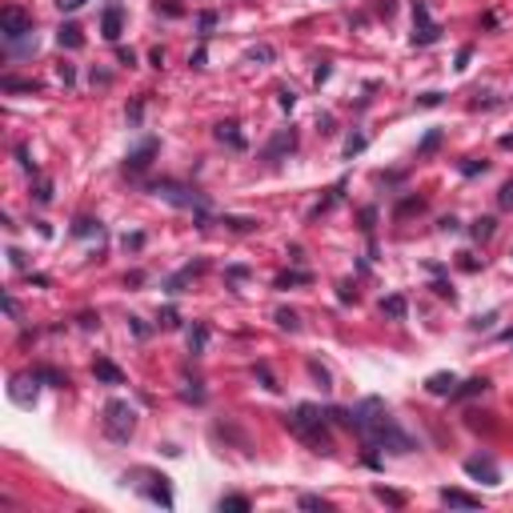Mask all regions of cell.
<instances>
[{
	"mask_svg": "<svg viewBox=\"0 0 513 513\" xmlns=\"http://www.w3.org/2000/svg\"><path fill=\"white\" fill-rule=\"evenodd\" d=\"M353 429L369 441V449H393V453H409L413 449V437L405 429H397V421L389 417V409L377 397L361 401L353 409Z\"/></svg>",
	"mask_w": 513,
	"mask_h": 513,
	"instance_id": "1",
	"label": "cell"
},
{
	"mask_svg": "<svg viewBox=\"0 0 513 513\" xmlns=\"http://www.w3.org/2000/svg\"><path fill=\"white\" fill-rule=\"evenodd\" d=\"M289 429H293L297 437H305L317 453H329V449H333V445H329V433H325V417H321L317 405H297L293 417H289Z\"/></svg>",
	"mask_w": 513,
	"mask_h": 513,
	"instance_id": "2",
	"label": "cell"
},
{
	"mask_svg": "<svg viewBox=\"0 0 513 513\" xmlns=\"http://www.w3.org/2000/svg\"><path fill=\"white\" fill-rule=\"evenodd\" d=\"M133 429H137V409L129 401H120V397L105 401V437L117 445H129Z\"/></svg>",
	"mask_w": 513,
	"mask_h": 513,
	"instance_id": "3",
	"label": "cell"
},
{
	"mask_svg": "<svg viewBox=\"0 0 513 513\" xmlns=\"http://www.w3.org/2000/svg\"><path fill=\"white\" fill-rule=\"evenodd\" d=\"M0 32H4V41L8 45H17V41H36L32 36V17L17 8V4H8L4 12H0Z\"/></svg>",
	"mask_w": 513,
	"mask_h": 513,
	"instance_id": "4",
	"label": "cell"
},
{
	"mask_svg": "<svg viewBox=\"0 0 513 513\" xmlns=\"http://www.w3.org/2000/svg\"><path fill=\"white\" fill-rule=\"evenodd\" d=\"M441 41V24L429 17V4L425 0H413V45H437Z\"/></svg>",
	"mask_w": 513,
	"mask_h": 513,
	"instance_id": "5",
	"label": "cell"
},
{
	"mask_svg": "<svg viewBox=\"0 0 513 513\" xmlns=\"http://www.w3.org/2000/svg\"><path fill=\"white\" fill-rule=\"evenodd\" d=\"M153 193L164 197V201H173V205H181V209H205V201H201L197 193H188L185 185H177V181H157Z\"/></svg>",
	"mask_w": 513,
	"mask_h": 513,
	"instance_id": "6",
	"label": "cell"
},
{
	"mask_svg": "<svg viewBox=\"0 0 513 513\" xmlns=\"http://www.w3.org/2000/svg\"><path fill=\"white\" fill-rule=\"evenodd\" d=\"M466 473L477 477V481H485V485H501V469L493 466V457H469Z\"/></svg>",
	"mask_w": 513,
	"mask_h": 513,
	"instance_id": "7",
	"label": "cell"
},
{
	"mask_svg": "<svg viewBox=\"0 0 513 513\" xmlns=\"http://www.w3.org/2000/svg\"><path fill=\"white\" fill-rule=\"evenodd\" d=\"M36 377H41V373H36ZM36 377H32V373L12 377V389H8V397H12L17 405H24V409H28V405L36 401Z\"/></svg>",
	"mask_w": 513,
	"mask_h": 513,
	"instance_id": "8",
	"label": "cell"
},
{
	"mask_svg": "<svg viewBox=\"0 0 513 513\" xmlns=\"http://www.w3.org/2000/svg\"><path fill=\"white\" fill-rule=\"evenodd\" d=\"M120 28H124V12H120V4L105 8V21H100V32H105V41H120Z\"/></svg>",
	"mask_w": 513,
	"mask_h": 513,
	"instance_id": "9",
	"label": "cell"
},
{
	"mask_svg": "<svg viewBox=\"0 0 513 513\" xmlns=\"http://www.w3.org/2000/svg\"><path fill=\"white\" fill-rule=\"evenodd\" d=\"M153 153H157V140H144L137 153H129V173H144L149 161H153Z\"/></svg>",
	"mask_w": 513,
	"mask_h": 513,
	"instance_id": "10",
	"label": "cell"
},
{
	"mask_svg": "<svg viewBox=\"0 0 513 513\" xmlns=\"http://www.w3.org/2000/svg\"><path fill=\"white\" fill-rule=\"evenodd\" d=\"M437 497H441V505H453V510H477V505H481L477 497H469V493H461V490H441Z\"/></svg>",
	"mask_w": 513,
	"mask_h": 513,
	"instance_id": "11",
	"label": "cell"
},
{
	"mask_svg": "<svg viewBox=\"0 0 513 513\" xmlns=\"http://www.w3.org/2000/svg\"><path fill=\"white\" fill-rule=\"evenodd\" d=\"M285 149H289V153L297 149V133H281V137L273 140L269 149H265V161H277V157H281V153H285Z\"/></svg>",
	"mask_w": 513,
	"mask_h": 513,
	"instance_id": "12",
	"label": "cell"
},
{
	"mask_svg": "<svg viewBox=\"0 0 513 513\" xmlns=\"http://www.w3.org/2000/svg\"><path fill=\"white\" fill-rule=\"evenodd\" d=\"M425 389H429V393H449V397H453V389H457V377H453V373H433L429 381H425Z\"/></svg>",
	"mask_w": 513,
	"mask_h": 513,
	"instance_id": "13",
	"label": "cell"
},
{
	"mask_svg": "<svg viewBox=\"0 0 513 513\" xmlns=\"http://www.w3.org/2000/svg\"><path fill=\"white\" fill-rule=\"evenodd\" d=\"M56 45H61V48H80V45H85V36H80V28H76V24H61Z\"/></svg>",
	"mask_w": 513,
	"mask_h": 513,
	"instance_id": "14",
	"label": "cell"
},
{
	"mask_svg": "<svg viewBox=\"0 0 513 513\" xmlns=\"http://www.w3.org/2000/svg\"><path fill=\"white\" fill-rule=\"evenodd\" d=\"M93 373L100 377V381H109V385H120V381H124V373H120L117 365H109V361H105V357H96Z\"/></svg>",
	"mask_w": 513,
	"mask_h": 513,
	"instance_id": "15",
	"label": "cell"
},
{
	"mask_svg": "<svg viewBox=\"0 0 513 513\" xmlns=\"http://www.w3.org/2000/svg\"><path fill=\"white\" fill-rule=\"evenodd\" d=\"M217 140H229L233 149H245V137L237 133V124H233V120H225V124H217Z\"/></svg>",
	"mask_w": 513,
	"mask_h": 513,
	"instance_id": "16",
	"label": "cell"
},
{
	"mask_svg": "<svg viewBox=\"0 0 513 513\" xmlns=\"http://www.w3.org/2000/svg\"><path fill=\"white\" fill-rule=\"evenodd\" d=\"M485 389H490V381H485V377H473L461 389H453V397H477V393H485Z\"/></svg>",
	"mask_w": 513,
	"mask_h": 513,
	"instance_id": "17",
	"label": "cell"
},
{
	"mask_svg": "<svg viewBox=\"0 0 513 513\" xmlns=\"http://www.w3.org/2000/svg\"><path fill=\"white\" fill-rule=\"evenodd\" d=\"M205 345H209V329L197 325L193 333H188V349H193V353H205Z\"/></svg>",
	"mask_w": 513,
	"mask_h": 513,
	"instance_id": "18",
	"label": "cell"
},
{
	"mask_svg": "<svg viewBox=\"0 0 513 513\" xmlns=\"http://www.w3.org/2000/svg\"><path fill=\"white\" fill-rule=\"evenodd\" d=\"M277 325L289 329V333H297V329H301V321H297V313H293V309H277Z\"/></svg>",
	"mask_w": 513,
	"mask_h": 513,
	"instance_id": "19",
	"label": "cell"
},
{
	"mask_svg": "<svg viewBox=\"0 0 513 513\" xmlns=\"http://www.w3.org/2000/svg\"><path fill=\"white\" fill-rule=\"evenodd\" d=\"M493 225H497L493 217H481V221H473V237H477V241H490V237H493Z\"/></svg>",
	"mask_w": 513,
	"mask_h": 513,
	"instance_id": "20",
	"label": "cell"
},
{
	"mask_svg": "<svg viewBox=\"0 0 513 513\" xmlns=\"http://www.w3.org/2000/svg\"><path fill=\"white\" fill-rule=\"evenodd\" d=\"M381 309H385L389 317H397V321H401V317H405V297H389V301L381 305Z\"/></svg>",
	"mask_w": 513,
	"mask_h": 513,
	"instance_id": "21",
	"label": "cell"
},
{
	"mask_svg": "<svg viewBox=\"0 0 513 513\" xmlns=\"http://www.w3.org/2000/svg\"><path fill=\"white\" fill-rule=\"evenodd\" d=\"M225 225H229V229H237V233H249V229H256V221H249V217H225Z\"/></svg>",
	"mask_w": 513,
	"mask_h": 513,
	"instance_id": "22",
	"label": "cell"
},
{
	"mask_svg": "<svg viewBox=\"0 0 513 513\" xmlns=\"http://www.w3.org/2000/svg\"><path fill=\"white\" fill-rule=\"evenodd\" d=\"M221 510H241V513H245V510H249V497H237V493H233V497H221Z\"/></svg>",
	"mask_w": 513,
	"mask_h": 513,
	"instance_id": "23",
	"label": "cell"
},
{
	"mask_svg": "<svg viewBox=\"0 0 513 513\" xmlns=\"http://www.w3.org/2000/svg\"><path fill=\"white\" fill-rule=\"evenodd\" d=\"M437 140H441V133L433 129V133H429V137H425V140L417 144V157H425V153H433V149H437Z\"/></svg>",
	"mask_w": 513,
	"mask_h": 513,
	"instance_id": "24",
	"label": "cell"
},
{
	"mask_svg": "<svg viewBox=\"0 0 513 513\" xmlns=\"http://www.w3.org/2000/svg\"><path fill=\"white\" fill-rule=\"evenodd\" d=\"M96 229V221H89V217H76V225H72V233L76 237H89Z\"/></svg>",
	"mask_w": 513,
	"mask_h": 513,
	"instance_id": "25",
	"label": "cell"
},
{
	"mask_svg": "<svg viewBox=\"0 0 513 513\" xmlns=\"http://www.w3.org/2000/svg\"><path fill=\"white\" fill-rule=\"evenodd\" d=\"M301 510H321V513H325V510H329V501L313 497V493H305V497H301Z\"/></svg>",
	"mask_w": 513,
	"mask_h": 513,
	"instance_id": "26",
	"label": "cell"
},
{
	"mask_svg": "<svg viewBox=\"0 0 513 513\" xmlns=\"http://www.w3.org/2000/svg\"><path fill=\"white\" fill-rule=\"evenodd\" d=\"M497 205H501V209H513V181H505V185H501V197H497Z\"/></svg>",
	"mask_w": 513,
	"mask_h": 513,
	"instance_id": "27",
	"label": "cell"
},
{
	"mask_svg": "<svg viewBox=\"0 0 513 513\" xmlns=\"http://www.w3.org/2000/svg\"><path fill=\"white\" fill-rule=\"evenodd\" d=\"M361 149H365V137H349V140H345V157L361 153Z\"/></svg>",
	"mask_w": 513,
	"mask_h": 513,
	"instance_id": "28",
	"label": "cell"
},
{
	"mask_svg": "<svg viewBox=\"0 0 513 513\" xmlns=\"http://www.w3.org/2000/svg\"><path fill=\"white\" fill-rule=\"evenodd\" d=\"M297 281H309V273H289V277H277V289H285V285H297Z\"/></svg>",
	"mask_w": 513,
	"mask_h": 513,
	"instance_id": "29",
	"label": "cell"
},
{
	"mask_svg": "<svg viewBox=\"0 0 513 513\" xmlns=\"http://www.w3.org/2000/svg\"><path fill=\"white\" fill-rule=\"evenodd\" d=\"M56 4H61V12H76V8H85L89 0H56Z\"/></svg>",
	"mask_w": 513,
	"mask_h": 513,
	"instance_id": "30",
	"label": "cell"
},
{
	"mask_svg": "<svg viewBox=\"0 0 513 513\" xmlns=\"http://www.w3.org/2000/svg\"><path fill=\"white\" fill-rule=\"evenodd\" d=\"M417 105H421V109H433V105H441V93H425Z\"/></svg>",
	"mask_w": 513,
	"mask_h": 513,
	"instance_id": "31",
	"label": "cell"
},
{
	"mask_svg": "<svg viewBox=\"0 0 513 513\" xmlns=\"http://www.w3.org/2000/svg\"><path fill=\"white\" fill-rule=\"evenodd\" d=\"M249 61H273V48H253Z\"/></svg>",
	"mask_w": 513,
	"mask_h": 513,
	"instance_id": "32",
	"label": "cell"
},
{
	"mask_svg": "<svg viewBox=\"0 0 513 513\" xmlns=\"http://www.w3.org/2000/svg\"><path fill=\"white\" fill-rule=\"evenodd\" d=\"M293 105H297V96L289 93V89H281V109H285V113H289V109H293Z\"/></svg>",
	"mask_w": 513,
	"mask_h": 513,
	"instance_id": "33",
	"label": "cell"
},
{
	"mask_svg": "<svg viewBox=\"0 0 513 513\" xmlns=\"http://www.w3.org/2000/svg\"><path fill=\"white\" fill-rule=\"evenodd\" d=\"M161 325H164V329L177 325V309H164V313H161Z\"/></svg>",
	"mask_w": 513,
	"mask_h": 513,
	"instance_id": "34",
	"label": "cell"
},
{
	"mask_svg": "<svg viewBox=\"0 0 513 513\" xmlns=\"http://www.w3.org/2000/svg\"><path fill=\"white\" fill-rule=\"evenodd\" d=\"M377 497H381V501H389V505H401V497H397V493H389V490H377Z\"/></svg>",
	"mask_w": 513,
	"mask_h": 513,
	"instance_id": "35",
	"label": "cell"
},
{
	"mask_svg": "<svg viewBox=\"0 0 513 513\" xmlns=\"http://www.w3.org/2000/svg\"><path fill=\"white\" fill-rule=\"evenodd\" d=\"M469 56H473V48H461V52H457V69H466V61H469Z\"/></svg>",
	"mask_w": 513,
	"mask_h": 513,
	"instance_id": "36",
	"label": "cell"
},
{
	"mask_svg": "<svg viewBox=\"0 0 513 513\" xmlns=\"http://www.w3.org/2000/svg\"><path fill=\"white\" fill-rule=\"evenodd\" d=\"M8 256H12V265H17V269H24V253H21V249H8Z\"/></svg>",
	"mask_w": 513,
	"mask_h": 513,
	"instance_id": "37",
	"label": "cell"
}]
</instances>
